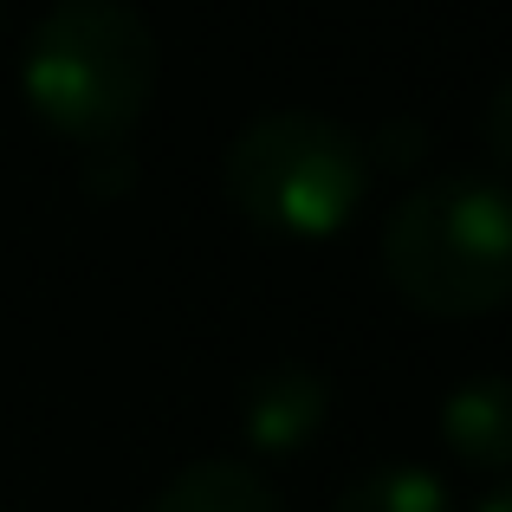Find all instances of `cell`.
Segmentation results:
<instances>
[{"label": "cell", "instance_id": "1", "mask_svg": "<svg viewBox=\"0 0 512 512\" xmlns=\"http://www.w3.org/2000/svg\"><path fill=\"white\" fill-rule=\"evenodd\" d=\"M383 273L428 318L500 312L512 299V182L454 169L402 195L383 221Z\"/></svg>", "mask_w": 512, "mask_h": 512}, {"label": "cell", "instance_id": "2", "mask_svg": "<svg viewBox=\"0 0 512 512\" xmlns=\"http://www.w3.org/2000/svg\"><path fill=\"white\" fill-rule=\"evenodd\" d=\"M26 104L52 130L91 143H124L156 98V33L130 0H52L26 39Z\"/></svg>", "mask_w": 512, "mask_h": 512}, {"label": "cell", "instance_id": "3", "mask_svg": "<svg viewBox=\"0 0 512 512\" xmlns=\"http://www.w3.org/2000/svg\"><path fill=\"white\" fill-rule=\"evenodd\" d=\"M221 188L266 234L325 240L357 214L370 188V156L357 130L325 111H266L227 143Z\"/></svg>", "mask_w": 512, "mask_h": 512}, {"label": "cell", "instance_id": "4", "mask_svg": "<svg viewBox=\"0 0 512 512\" xmlns=\"http://www.w3.org/2000/svg\"><path fill=\"white\" fill-rule=\"evenodd\" d=\"M331 415V383L312 363H266L240 389V428L260 454H299Z\"/></svg>", "mask_w": 512, "mask_h": 512}, {"label": "cell", "instance_id": "5", "mask_svg": "<svg viewBox=\"0 0 512 512\" xmlns=\"http://www.w3.org/2000/svg\"><path fill=\"white\" fill-rule=\"evenodd\" d=\"M441 441L480 474H506L512 467V383L506 376H474V383L448 389Z\"/></svg>", "mask_w": 512, "mask_h": 512}, {"label": "cell", "instance_id": "6", "mask_svg": "<svg viewBox=\"0 0 512 512\" xmlns=\"http://www.w3.org/2000/svg\"><path fill=\"white\" fill-rule=\"evenodd\" d=\"M150 512H286V500L247 461L214 454V461H188L182 474H169L163 493L150 500Z\"/></svg>", "mask_w": 512, "mask_h": 512}, {"label": "cell", "instance_id": "7", "mask_svg": "<svg viewBox=\"0 0 512 512\" xmlns=\"http://www.w3.org/2000/svg\"><path fill=\"white\" fill-rule=\"evenodd\" d=\"M331 512H454V493L422 461H383V467L350 480L331 500Z\"/></svg>", "mask_w": 512, "mask_h": 512}, {"label": "cell", "instance_id": "8", "mask_svg": "<svg viewBox=\"0 0 512 512\" xmlns=\"http://www.w3.org/2000/svg\"><path fill=\"white\" fill-rule=\"evenodd\" d=\"M363 156H370V169H415L428 156V130L422 124H383L376 137H363Z\"/></svg>", "mask_w": 512, "mask_h": 512}, {"label": "cell", "instance_id": "9", "mask_svg": "<svg viewBox=\"0 0 512 512\" xmlns=\"http://www.w3.org/2000/svg\"><path fill=\"white\" fill-rule=\"evenodd\" d=\"M480 137H487V156L500 163V175L512 182V78L487 98V117H480Z\"/></svg>", "mask_w": 512, "mask_h": 512}, {"label": "cell", "instance_id": "10", "mask_svg": "<svg viewBox=\"0 0 512 512\" xmlns=\"http://www.w3.org/2000/svg\"><path fill=\"white\" fill-rule=\"evenodd\" d=\"M130 182H137V163H130V150H124V143H104L98 163L85 169V188H91V195H124Z\"/></svg>", "mask_w": 512, "mask_h": 512}, {"label": "cell", "instance_id": "11", "mask_svg": "<svg viewBox=\"0 0 512 512\" xmlns=\"http://www.w3.org/2000/svg\"><path fill=\"white\" fill-rule=\"evenodd\" d=\"M474 512H512V480H506V487H493V493H487V500H480Z\"/></svg>", "mask_w": 512, "mask_h": 512}]
</instances>
